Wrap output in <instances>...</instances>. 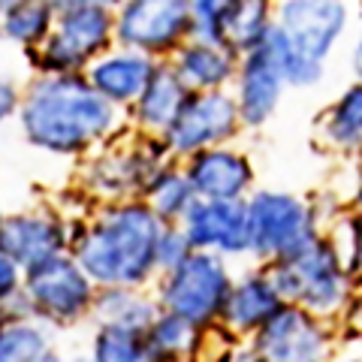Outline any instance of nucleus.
I'll return each instance as SVG.
<instances>
[{
	"mask_svg": "<svg viewBox=\"0 0 362 362\" xmlns=\"http://www.w3.org/2000/svg\"><path fill=\"white\" fill-rule=\"evenodd\" d=\"M18 290H25V269L13 257L0 254V299L16 296Z\"/></svg>",
	"mask_w": 362,
	"mask_h": 362,
	"instance_id": "nucleus-33",
	"label": "nucleus"
},
{
	"mask_svg": "<svg viewBox=\"0 0 362 362\" xmlns=\"http://www.w3.org/2000/svg\"><path fill=\"white\" fill-rule=\"evenodd\" d=\"M247 226H251V257L259 266L299 251L323 233L317 206L287 190L257 187L247 197Z\"/></svg>",
	"mask_w": 362,
	"mask_h": 362,
	"instance_id": "nucleus-5",
	"label": "nucleus"
},
{
	"mask_svg": "<svg viewBox=\"0 0 362 362\" xmlns=\"http://www.w3.org/2000/svg\"><path fill=\"white\" fill-rule=\"evenodd\" d=\"M73 230L61 214L52 211H16L6 214L0 223V254L13 257L21 269H33L54 259L61 254H70Z\"/></svg>",
	"mask_w": 362,
	"mask_h": 362,
	"instance_id": "nucleus-14",
	"label": "nucleus"
},
{
	"mask_svg": "<svg viewBox=\"0 0 362 362\" xmlns=\"http://www.w3.org/2000/svg\"><path fill=\"white\" fill-rule=\"evenodd\" d=\"M284 299H281L278 287L272 284L269 272L259 269H247L242 275H235L233 293L226 299V308L221 317V326L235 338H251L254 332H259L263 326L284 308Z\"/></svg>",
	"mask_w": 362,
	"mask_h": 362,
	"instance_id": "nucleus-16",
	"label": "nucleus"
},
{
	"mask_svg": "<svg viewBox=\"0 0 362 362\" xmlns=\"http://www.w3.org/2000/svg\"><path fill=\"white\" fill-rule=\"evenodd\" d=\"M181 169H185L197 199H247L257 190V169L251 157L233 145L199 151L187 157Z\"/></svg>",
	"mask_w": 362,
	"mask_h": 362,
	"instance_id": "nucleus-15",
	"label": "nucleus"
},
{
	"mask_svg": "<svg viewBox=\"0 0 362 362\" xmlns=\"http://www.w3.org/2000/svg\"><path fill=\"white\" fill-rule=\"evenodd\" d=\"M148 335L166 362H181V359L197 356L202 338H206V329H199V326H194L190 320H185V317H178L173 311H160Z\"/></svg>",
	"mask_w": 362,
	"mask_h": 362,
	"instance_id": "nucleus-29",
	"label": "nucleus"
},
{
	"mask_svg": "<svg viewBox=\"0 0 362 362\" xmlns=\"http://www.w3.org/2000/svg\"><path fill=\"white\" fill-rule=\"evenodd\" d=\"M350 66H354V76L362 82V33L356 37V45H354V54H350Z\"/></svg>",
	"mask_w": 362,
	"mask_h": 362,
	"instance_id": "nucleus-37",
	"label": "nucleus"
},
{
	"mask_svg": "<svg viewBox=\"0 0 362 362\" xmlns=\"http://www.w3.org/2000/svg\"><path fill=\"white\" fill-rule=\"evenodd\" d=\"M359 4H362V0H359Z\"/></svg>",
	"mask_w": 362,
	"mask_h": 362,
	"instance_id": "nucleus-44",
	"label": "nucleus"
},
{
	"mask_svg": "<svg viewBox=\"0 0 362 362\" xmlns=\"http://www.w3.org/2000/svg\"><path fill=\"white\" fill-rule=\"evenodd\" d=\"M275 21L302 54L326 64L350 25V4L347 0H281Z\"/></svg>",
	"mask_w": 362,
	"mask_h": 362,
	"instance_id": "nucleus-12",
	"label": "nucleus"
},
{
	"mask_svg": "<svg viewBox=\"0 0 362 362\" xmlns=\"http://www.w3.org/2000/svg\"><path fill=\"white\" fill-rule=\"evenodd\" d=\"M235 275L226 257L214 251H194L185 263L157 278V302L163 311L185 317L199 329L221 326L226 299L233 293Z\"/></svg>",
	"mask_w": 362,
	"mask_h": 362,
	"instance_id": "nucleus-4",
	"label": "nucleus"
},
{
	"mask_svg": "<svg viewBox=\"0 0 362 362\" xmlns=\"http://www.w3.org/2000/svg\"><path fill=\"white\" fill-rule=\"evenodd\" d=\"M18 127L45 154L82 157L121 130V109L85 73H37L25 85Z\"/></svg>",
	"mask_w": 362,
	"mask_h": 362,
	"instance_id": "nucleus-1",
	"label": "nucleus"
},
{
	"mask_svg": "<svg viewBox=\"0 0 362 362\" xmlns=\"http://www.w3.org/2000/svg\"><path fill=\"white\" fill-rule=\"evenodd\" d=\"M94 4H106L109 6V0H52V6L58 9V16L61 13H73V9H82V6H94Z\"/></svg>",
	"mask_w": 362,
	"mask_h": 362,
	"instance_id": "nucleus-36",
	"label": "nucleus"
},
{
	"mask_svg": "<svg viewBox=\"0 0 362 362\" xmlns=\"http://www.w3.org/2000/svg\"><path fill=\"white\" fill-rule=\"evenodd\" d=\"M197 251H214L226 259L251 257L247 199H197L181 221Z\"/></svg>",
	"mask_w": 362,
	"mask_h": 362,
	"instance_id": "nucleus-13",
	"label": "nucleus"
},
{
	"mask_svg": "<svg viewBox=\"0 0 362 362\" xmlns=\"http://www.w3.org/2000/svg\"><path fill=\"white\" fill-rule=\"evenodd\" d=\"M317 136L323 139L326 148L335 151H362V82L356 78L347 85L338 100L317 121Z\"/></svg>",
	"mask_w": 362,
	"mask_h": 362,
	"instance_id": "nucleus-22",
	"label": "nucleus"
},
{
	"mask_svg": "<svg viewBox=\"0 0 362 362\" xmlns=\"http://www.w3.org/2000/svg\"><path fill=\"white\" fill-rule=\"evenodd\" d=\"M359 6H362V4H359Z\"/></svg>",
	"mask_w": 362,
	"mask_h": 362,
	"instance_id": "nucleus-45",
	"label": "nucleus"
},
{
	"mask_svg": "<svg viewBox=\"0 0 362 362\" xmlns=\"http://www.w3.org/2000/svg\"><path fill=\"white\" fill-rule=\"evenodd\" d=\"M329 362H362V356H344V359H329Z\"/></svg>",
	"mask_w": 362,
	"mask_h": 362,
	"instance_id": "nucleus-41",
	"label": "nucleus"
},
{
	"mask_svg": "<svg viewBox=\"0 0 362 362\" xmlns=\"http://www.w3.org/2000/svg\"><path fill=\"white\" fill-rule=\"evenodd\" d=\"M275 13L272 0H239L223 18V42L239 54L254 52L275 25Z\"/></svg>",
	"mask_w": 362,
	"mask_h": 362,
	"instance_id": "nucleus-26",
	"label": "nucleus"
},
{
	"mask_svg": "<svg viewBox=\"0 0 362 362\" xmlns=\"http://www.w3.org/2000/svg\"><path fill=\"white\" fill-rule=\"evenodd\" d=\"M257 362H329L335 326L299 305H284L259 332L247 338Z\"/></svg>",
	"mask_w": 362,
	"mask_h": 362,
	"instance_id": "nucleus-11",
	"label": "nucleus"
},
{
	"mask_svg": "<svg viewBox=\"0 0 362 362\" xmlns=\"http://www.w3.org/2000/svg\"><path fill=\"white\" fill-rule=\"evenodd\" d=\"M354 211H362V175H359V185H356V194H354Z\"/></svg>",
	"mask_w": 362,
	"mask_h": 362,
	"instance_id": "nucleus-38",
	"label": "nucleus"
},
{
	"mask_svg": "<svg viewBox=\"0 0 362 362\" xmlns=\"http://www.w3.org/2000/svg\"><path fill=\"white\" fill-rule=\"evenodd\" d=\"M54 25H58V9L52 6V0H25V4L6 9L0 18L4 40L18 45L21 52H37L52 37Z\"/></svg>",
	"mask_w": 362,
	"mask_h": 362,
	"instance_id": "nucleus-23",
	"label": "nucleus"
},
{
	"mask_svg": "<svg viewBox=\"0 0 362 362\" xmlns=\"http://www.w3.org/2000/svg\"><path fill=\"white\" fill-rule=\"evenodd\" d=\"M160 302L148 296L145 287H100L94 302V320L109 326H130V329L148 332L154 320L160 317Z\"/></svg>",
	"mask_w": 362,
	"mask_h": 362,
	"instance_id": "nucleus-21",
	"label": "nucleus"
},
{
	"mask_svg": "<svg viewBox=\"0 0 362 362\" xmlns=\"http://www.w3.org/2000/svg\"><path fill=\"white\" fill-rule=\"evenodd\" d=\"M263 269L287 305H299L326 323H335L359 293L347 275L341 247L329 233H320L314 242Z\"/></svg>",
	"mask_w": 362,
	"mask_h": 362,
	"instance_id": "nucleus-3",
	"label": "nucleus"
},
{
	"mask_svg": "<svg viewBox=\"0 0 362 362\" xmlns=\"http://www.w3.org/2000/svg\"><path fill=\"white\" fill-rule=\"evenodd\" d=\"M194 251L197 247L190 245L187 233L181 230V223H166V230L160 235V245H157V266H160V275L163 272H173L175 266H181Z\"/></svg>",
	"mask_w": 362,
	"mask_h": 362,
	"instance_id": "nucleus-31",
	"label": "nucleus"
},
{
	"mask_svg": "<svg viewBox=\"0 0 362 362\" xmlns=\"http://www.w3.org/2000/svg\"><path fill=\"white\" fill-rule=\"evenodd\" d=\"M157 66H160V61L151 58V54L115 45L109 54L90 64L85 76L109 103H115L118 109H130L142 97V90L148 88Z\"/></svg>",
	"mask_w": 362,
	"mask_h": 362,
	"instance_id": "nucleus-18",
	"label": "nucleus"
},
{
	"mask_svg": "<svg viewBox=\"0 0 362 362\" xmlns=\"http://www.w3.org/2000/svg\"><path fill=\"white\" fill-rule=\"evenodd\" d=\"M52 354V326L30 320H4L0 326V362H40Z\"/></svg>",
	"mask_w": 362,
	"mask_h": 362,
	"instance_id": "nucleus-28",
	"label": "nucleus"
},
{
	"mask_svg": "<svg viewBox=\"0 0 362 362\" xmlns=\"http://www.w3.org/2000/svg\"><path fill=\"white\" fill-rule=\"evenodd\" d=\"M90 362H166L145 329L100 323L90 341Z\"/></svg>",
	"mask_w": 362,
	"mask_h": 362,
	"instance_id": "nucleus-24",
	"label": "nucleus"
},
{
	"mask_svg": "<svg viewBox=\"0 0 362 362\" xmlns=\"http://www.w3.org/2000/svg\"><path fill=\"white\" fill-rule=\"evenodd\" d=\"M287 90L284 76L278 73V66L272 64L259 49L242 54L239 76L233 82V97L239 103V115L245 127H266L272 115L281 106V97Z\"/></svg>",
	"mask_w": 362,
	"mask_h": 362,
	"instance_id": "nucleus-17",
	"label": "nucleus"
},
{
	"mask_svg": "<svg viewBox=\"0 0 362 362\" xmlns=\"http://www.w3.org/2000/svg\"><path fill=\"white\" fill-rule=\"evenodd\" d=\"M169 64L178 70L190 90H226L239 76L242 54L233 52L226 42L187 40L169 58Z\"/></svg>",
	"mask_w": 362,
	"mask_h": 362,
	"instance_id": "nucleus-19",
	"label": "nucleus"
},
{
	"mask_svg": "<svg viewBox=\"0 0 362 362\" xmlns=\"http://www.w3.org/2000/svg\"><path fill=\"white\" fill-rule=\"evenodd\" d=\"M166 223L145 199L103 202L73 230L70 254L97 287H148L160 278L157 245Z\"/></svg>",
	"mask_w": 362,
	"mask_h": 362,
	"instance_id": "nucleus-2",
	"label": "nucleus"
},
{
	"mask_svg": "<svg viewBox=\"0 0 362 362\" xmlns=\"http://www.w3.org/2000/svg\"><path fill=\"white\" fill-rule=\"evenodd\" d=\"M97 284L82 269L73 254H61L54 259L25 272V293L33 305L37 320L49 326H76L94 314Z\"/></svg>",
	"mask_w": 362,
	"mask_h": 362,
	"instance_id": "nucleus-7",
	"label": "nucleus"
},
{
	"mask_svg": "<svg viewBox=\"0 0 362 362\" xmlns=\"http://www.w3.org/2000/svg\"><path fill=\"white\" fill-rule=\"evenodd\" d=\"M21 103H25V90H21L13 78H4V82H0V118L4 121L18 118Z\"/></svg>",
	"mask_w": 362,
	"mask_h": 362,
	"instance_id": "nucleus-34",
	"label": "nucleus"
},
{
	"mask_svg": "<svg viewBox=\"0 0 362 362\" xmlns=\"http://www.w3.org/2000/svg\"><path fill=\"white\" fill-rule=\"evenodd\" d=\"M18 4H25V0H0V13H6V9H13Z\"/></svg>",
	"mask_w": 362,
	"mask_h": 362,
	"instance_id": "nucleus-40",
	"label": "nucleus"
},
{
	"mask_svg": "<svg viewBox=\"0 0 362 362\" xmlns=\"http://www.w3.org/2000/svg\"><path fill=\"white\" fill-rule=\"evenodd\" d=\"M175 163L163 136L142 133L127 148H106L88 169V185L94 187L106 202L121 199H142L154 175Z\"/></svg>",
	"mask_w": 362,
	"mask_h": 362,
	"instance_id": "nucleus-10",
	"label": "nucleus"
},
{
	"mask_svg": "<svg viewBox=\"0 0 362 362\" xmlns=\"http://www.w3.org/2000/svg\"><path fill=\"white\" fill-rule=\"evenodd\" d=\"M341 226H344V245H338V242L335 245L341 247V254H344L347 275L354 281V287L362 293V211L347 214Z\"/></svg>",
	"mask_w": 362,
	"mask_h": 362,
	"instance_id": "nucleus-32",
	"label": "nucleus"
},
{
	"mask_svg": "<svg viewBox=\"0 0 362 362\" xmlns=\"http://www.w3.org/2000/svg\"><path fill=\"white\" fill-rule=\"evenodd\" d=\"M78 362H90V359H78Z\"/></svg>",
	"mask_w": 362,
	"mask_h": 362,
	"instance_id": "nucleus-43",
	"label": "nucleus"
},
{
	"mask_svg": "<svg viewBox=\"0 0 362 362\" xmlns=\"http://www.w3.org/2000/svg\"><path fill=\"white\" fill-rule=\"evenodd\" d=\"M121 4H124V0H109V6H112V9H118Z\"/></svg>",
	"mask_w": 362,
	"mask_h": 362,
	"instance_id": "nucleus-42",
	"label": "nucleus"
},
{
	"mask_svg": "<svg viewBox=\"0 0 362 362\" xmlns=\"http://www.w3.org/2000/svg\"><path fill=\"white\" fill-rule=\"evenodd\" d=\"M40 362H70V359H64V356L58 354V350H52V354H45Z\"/></svg>",
	"mask_w": 362,
	"mask_h": 362,
	"instance_id": "nucleus-39",
	"label": "nucleus"
},
{
	"mask_svg": "<svg viewBox=\"0 0 362 362\" xmlns=\"http://www.w3.org/2000/svg\"><path fill=\"white\" fill-rule=\"evenodd\" d=\"M115 45V9L94 4L73 9V13H61L52 37L28 54L33 58L37 73H85Z\"/></svg>",
	"mask_w": 362,
	"mask_h": 362,
	"instance_id": "nucleus-6",
	"label": "nucleus"
},
{
	"mask_svg": "<svg viewBox=\"0 0 362 362\" xmlns=\"http://www.w3.org/2000/svg\"><path fill=\"white\" fill-rule=\"evenodd\" d=\"M142 199L157 211V218L163 223H181L185 214L190 211V206L197 202V194H194V187H190L185 169L178 163H169L166 169H160V173L154 175V181L148 185Z\"/></svg>",
	"mask_w": 362,
	"mask_h": 362,
	"instance_id": "nucleus-27",
	"label": "nucleus"
},
{
	"mask_svg": "<svg viewBox=\"0 0 362 362\" xmlns=\"http://www.w3.org/2000/svg\"><path fill=\"white\" fill-rule=\"evenodd\" d=\"M194 37V0H124L115 9V40L166 61Z\"/></svg>",
	"mask_w": 362,
	"mask_h": 362,
	"instance_id": "nucleus-8",
	"label": "nucleus"
},
{
	"mask_svg": "<svg viewBox=\"0 0 362 362\" xmlns=\"http://www.w3.org/2000/svg\"><path fill=\"white\" fill-rule=\"evenodd\" d=\"M187 97H190L187 82L178 76V70L169 61H160L148 88H145L142 97L130 106L133 127L142 133H151V136H163L173 127V121L178 118V112Z\"/></svg>",
	"mask_w": 362,
	"mask_h": 362,
	"instance_id": "nucleus-20",
	"label": "nucleus"
},
{
	"mask_svg": "<svg viewBox=\"0 0 362 362\" xmlns=\"http://www.w3.org/2000/svg\"><path fill=\"white\" fill-rule=\"evenodd\" d=\"M245 127L233 90H190L173 127L163 133L175 160H187L206 148L230 145Z\"/></svg>",
	"mask_w": 362,
	"mask_h": 362,
	"instance_id": "nucleus-9",
	"label": "nucleus"
},
{
	"mask_svg": "<svg viewBox=\"0 0 362 362\" xmlns=\"http://www.w3.org/2000/svg\"><path fill=\"white\" fill-rule=\"evenodd\" d=\"M239 0H194V37L206 42H223V18Z\"/></svg>",
	"mask_w": 362,
	"mask_h": 362,
	"instance_id": "nucleus-30",
	"label": "nucleus"
},
{
	"mask_svg": "<svg viewBox=\"0 0 362 362\" xmlns=\"http://www.w3.org/2000/svg\"><path fill=\"white\" fill-rule=\"evenodd\" d=\"M266 58L278 66V73L284 76L287 88H317L326 76V64L311 61L308 54H302L296 45L290 42V37L278 28V21L272 25V30L266 33V40L257 45Z\"/></svg>",
	"mask_w": 362,
	"mask_h": 362,
	"instance_id": "nucleus-25",
	"label": "nucleus"
},
{
	"mask_svg": "<svg viewBox=\"0 0 362 362\" xmlns=\"http://www.w3.org/2000/svg\"><path fill=\"white\" fill-rule=\"evenodd\" d=\"M214 362H257V356H254V350H251V344H239V341H233L226 350H221V356L214 359Z\"/></svg>",
	"mask_w": 362,
	"mask_h": 362,
	"instance_id": "nucleus-35",
	"label": "nucleus"
}]
</instances>
